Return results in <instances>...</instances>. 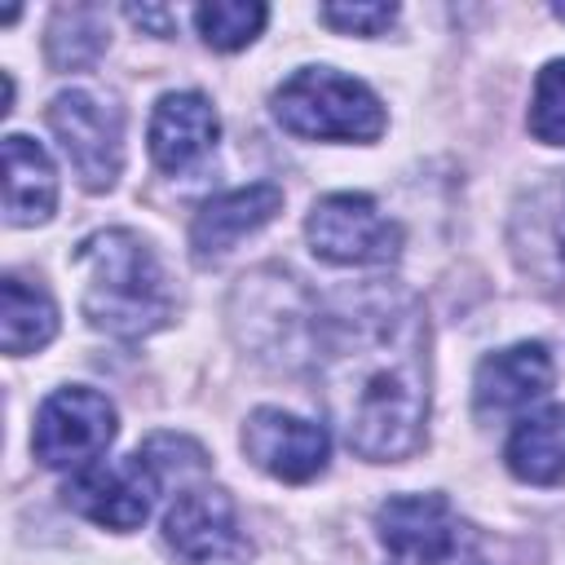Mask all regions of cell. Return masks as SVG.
<instances>
[{
    "mask_svg": "<svg viewBox=\"0 0 565 565\" xmlns=\"http://www.w3.org/2000/svg\"><path fill=\"white\" fill-rule=\"evenodd\" d=\"M49 128L84 190H110L124 168V110L88 88H66L49 102Z\"/></svg>",
    "mask_w": 565,
    "mask_h": 565,
    "instance_id": "5",
    "label": "cell"
},
{
    "mask_svg": "<svg viewBox=\"0 0 565 565\" xmlns=\"http://www.w3.org/2000/svg\"><path fill=\"white\" fill-rule=\"evenodd\" d=\"M75 269L84 278V318L115 335L141 340L172 318V287L150 252V243L132 230H97L75 247Z\"/></svg>",
    "mask_w": 565,
    "mask_h": 565,
    "instance_id": "2",
    "label": "cell"
},
{
    "mask_svg": "<svg viewBox=\"0 0 565 565\" xmlns=\"http://www.w3.org/2000/svg\"><path fill=\"white\" fill-rule=\"evenodd\" d=\"M163 543L185 565H230L252 552L230 494L216 486H199L172 499V508L163 512Z\"/></svg>",
    "mask_w": 565,
    "mask_h": 565,
    "instance_id": "9",
    "label": "cell"
},
{
    "mask_svg": "<svg viewBox=\"0 0 565 565\" xmlns=\"http://www.w3.org/2000/svg\"><path fill=\"white\" fill-rule=\"evenodd\" d=\"M552 18H556V22H565V4H552Z\"/></svg>",
    "mask_w": 565,
    "mask_h": 565,
    "instance_id": "22",
    "label": "cell"
},
{
    "mask_svg": "<svg viewBox=\"0 0 565 565\" xmlns=\"http://www.w3.org/2000/svg\"><path fill=\"white\" fill-rule=\"evenodd\" d=\"M62 494H66V503L79 516H88V521H97L106 530H137L150 516V508H154L159 472L137 450V455H128L119 463H88V468H79L66 481Z\"/></svg>",
    "mask_w": 565,
    "mask_h": 565,
    "instance_id": "8",
    "label": "cell"
},
{
    "mask_svg": "<svg viewBox=\"0 0 565 565\" xmlns=\"http://www.w3.org/2000/svg\"><path fill=\"white\" fill-rule=\"evenodd\" d=\"M318 18L340 35H384L397 22V4H322Z\"/></svg>",
    "mask_w": 565,
    "mask_h": 565,
    "instance_id": "20",
    "label": "cell"
},
{
    "mask_svg": "<svg viewBox=\"0 0 565 565\" xmlns=\"http://www.w3.org/2000/svg\"><path fill=\"white\" fill-rule=\"evenodd\" d=\"M525 124L543 146H565V57H556L539 71Z\"/></svg>",
    "mask_w": 565,
    "mask_h": 565,
    "instance_id": "19",
    "label": "cell"
},
{
    "mask_svg": "<svg viewBox=\"0 0 565 565\" xmlns=\"http://www.w3.org/2000/svg\"><path fill=\"white\" fill-rule=\"evenodd\" d=\"M547 388H552V353L539 340H521L481 358L472 380V406L481 419H499V415L525 411Z\"/></svg>",
    "mask_w": 565,
    "mask_h": 565,
    "instance_id": "12",
    "label": "cell"
},
{
    "mask_svg": "<svg viewBox=\"0 0 565 565\" xmlns=\"http://www.w3.org/2000/svg\"><path fill=\"white\" fill-rule=\"evenodd\" d=\"M282 207V190L274 181H256L243 190H225L216 199H207L194 221H190V252L199 265L221 260L230 247H238L247 234H256L260 225H269Z\"/></svg>",
    "mask_w": 565,
    "mask_h": 565,
    "instance_id": "11",
    "label": "cell"
},
{
    "mask_svg": "<svg viewBox=\"0 0 565 565\" xmlns=\"http://www.w3.org/2000/svg\"><path fill=\"white\" fill-rule=\"evenodd\" d=\"M313 366L327 419L371 463L406 459L428 419V322L397 282L340 291L313 318Z\"/></svg>",
    "mask_w": 565,
    "mask_h": 565,
    "instance_id": "1",
    "label": "cell"
},
{
    "mask_svg": "<svg viewBox=\"0 0 565 565\" xmlns=\"http://www.w3.org/2000/svg\"><path fill=\"white\" fill-rule=\"evenodd\" d=\"M305 234H309L313 256H322L327 265L371 269V265H393L402 252V225L388 221L366 194L318 199L305 221Z\"/></svg>",
    "mask_w": 565,
    "mask_h": 565,
    "instance_id": "6",
    "label": "cell"
},
{
    "mask_svg": "<svg viewBox=\"0 0 565 565\" xmlns=\"http://www.w3.org/2000/svg\"><path fill=\"white\" fill-rule=\"evenodd\" d=\"M115 441V406L84 384L57 388L35 411L31 450L44 468H88Z\"/></svg>",
    "mask_w": 565,
    "mask_h": 565,
    "instance_id": "7",
    "label": "cell"
},
{
    "mask_svg": "<svg viewBox=\"0 0 565 565\" xmlns=\"http://www.w3.org/2000/svg\"><path fill=\"white\" fill-rule=\"evenodd\" d=\"M265 18H269V9L256 4V0L252 4H243V0H216V4H199L194 9V26H199L203 44L216 49V53L247 49L260 35Z\"/></svg>",
    "mask_w": 565,
    "mask_h": 565,
    "instance_id": "17",
    "label": "cell"
},
{
    "mask_svg": "<svg viewBox=\"0 0 565 565\" xmlns=\"http://www.w3.org/2000/svg\"><path fill=\"white\" fill-rule=\"evenodd\" d=\"M150 159L163 172H190L221 137V119L203 93H163L150 115Z\"/></svg>",
    "mask_w": 565,
    "mask_h": 565,
    "instance_id": "13",
    "label": "cell"
},
{
    "mask_svg": "<svg viewBox=\"0 0 565 565\" xmlns=\"http://www.w3.org/2000/svg\"><path fill=\"white\" fill-rule=\"evenodd\" d=\"M106 31L93 9H57L49 31V62L53 66H84L102 53Z\"/></svg>",
    "mask_w": 565,
    "mask_h": 565,
    "instance_id": "18",
    "label": "cell"
},
{
    "mask_svg": "<svg viewBox=\"0 0 565 565\" xmlns=\"http://www.w3.org/2000/svg\"><path fill=\"white\" fill-rule=\"evenodd\" d=\"M243 450L260 472L300 486L327 468L331 437L313 419H300V415L278 411V406H260L243 424Z\"/></svg>",
    "mask_w": 565,
    "mask_h": 565,
    "instance_id": "10",
    "label": "cell"
},
{
    "mask_svg": "<svg viewBox=\"0 0 565 565\" xmlns=\"http://www.w3.org/2000/svg\"><path fill=\"white\" fill-rule=\"evenodd\" d=\"M508 472L525 486H565V406L525 415L508 437Z\"/></svg>",
    "mask_w": 565,
    "mask_h": 565,
    "instance_id": "15",
    "label": "cell"
},
{
    "mask_svg": "<svg viewBox=\"0 0 565 565\" xmlns=\"http://www.w3.org/2000/svg\"><path fill=\"white\" fill-rule=\"evenodd\" d=\"M57 207V172L26 132L4 137V216L9 225H44Z\"/></svg>",
    "mask_w": 565,
    "mask_h": 565,
    "instance_id": "14",
    "label": "cell"
},
{
    "mask_svg": "<svg viewBox=\"0 0 565 565\" xmlns=\"http://www.w3.org/2000/svg\"><path fill=\"white\" fill-rule=\"evenodd\" d=\"M128 18L141 22V26H154L159 35H168V9H128Z\"/></svg>",
    "mask_w": 565,
    "mask_h": 565,
    "instance_id": "21",
    "label": "cell"
},
{
    "mask_svg": "<svg viewBox=\"0 0 565 565\" xmlns=\"http://www.w3.org/2000/svg\"><path fill=\"white\" fill-rule=\"evenodd\" d=\"M274 119L309 141H375L384 132V102L353 75L331 66H300L274 93Z\"/></svg>",
    "mask_w": 565,
    "mask_h": 565,
    "instance_id": "3",
    "label": "cell"
},
{
    "mask_svg": "<svg viewBox=\"0 0 565 565\" xmlns=\"http://www.w3.org/2000/svg\"><path fill=\"white\" fill-rule=\"evenodd\" d=\"M380 543L402 565H486L441 494H393L375 512Z\"/></svg>",
    "mask_w": 565,
    "mask_h": 565,
    "instance_id": "4",
    "label": "cell"
},
{
    "mask_svg": "<svg viewBox=\"0 0 565 565\" xmlns=\"http://www.w3.org/2000/svg\"><path fill=\"white\" fill-rule=\"evenodd\" d=\"M57 335V305L40 282H26L18 274H4L0 282V344L4 353L22 358L44 349Z\"/></svg>",
    "mask_w": 565,
    "mask_h": 565,
    "instance_id": "16",
    "label": "cell"
}]
</instances>
